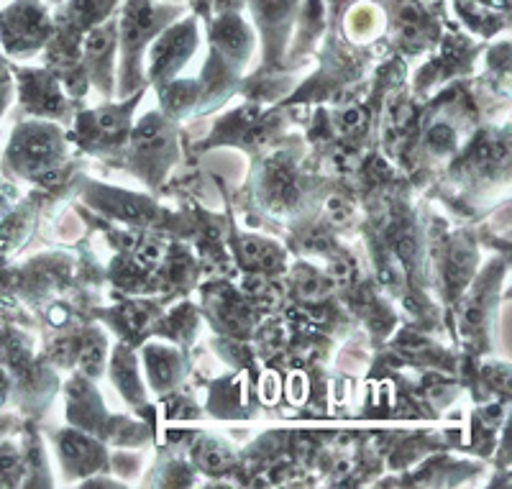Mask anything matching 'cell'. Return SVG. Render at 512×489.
<instances>
[{
	"mask_svg": "<svg viewBox=\"0 0 512 489\" xmlns=\"http://www.w3.org/2000/svg\"><path fill=\"white\" fill-rule=\"evenodd\" d=\"M274 392L280 395V377H277V374H267V377L262 379V400L274 402Z\"/></svg>",
	"mask_w": 512,
	"mask_h": 489,
	"instance_id": "obj_26",
	"label": "cell"
},
{
	"mask_svg": "<svg viewBox=\"0 0 512 489\" xmlns=\"http://www.w3.org/2000/svg\"><path fill=\"white\" fill-rule=\"evenodd\" d=\"M303 246H305V249H310V251H326L328 249V239L323 236V233H310Z\"/></svg>",
	"mask_w": 512,
	"mask_h": 489,
	"instance_id": "obj_27",
	"label": "cell"
},
{
	"mask_svg": "<svg viewBox=\"0 0 512 489\" xmlns=\"http://www.w3.org/2000/svg\"><path fill=\"white\" fill-rule=\"evenodd\" d=\"M98 129L105 131V134H116V131H121V116H118V113H113V111L100 113Z\"/></svg>",
	"mask_w": 512,
	"mask_h": 489,
	"instance_id": "obj_25",
	"label": "cell"
},
{
	"mask_svg": "<svg viewBox=\"0 0 512 489\" xmlns=\"http://www.w3.org/2000/svg\"><path fill=\"white\" fill-rule=\"evenodd\" d=\"M328 216H331L333 223H346V221H349V216H351L349 203H346V200H341V198H331V200H328Z\"/></svg>",
	"mask_w": 512,
	"mask_h": 489,
	"instance_id": "obj_21",
	"label": "cell"
},
{
	"mask_svg": "<svg viewBox=\"0 0 512 489\" xmlns=\"http://www.w3.org/2000/svg\"><path fill=\"white\" fill-rule=\"evenodd\" d=\"M62 449H64V454L70 456L77 466L93 464V446H90L88 438L77 436V433H70V436L62 438Z\"/></svg>",
	"mask_w": 512,
	"mask_h": 489,
	"instance_id": "obj_4",
	"label": "cell"
},
{
	"mask_svg": "<svg viewBox=\"0 0 512 489\" xmlns=\"http://www.w3.org/2000/svg\"><path fill=\"white\" fill-rule=\"evenodd\" d=\"M80 364L82 369L88 374H95L100 369V364H103V344H100L98 338H90V341H85V344L80 346Z\"/></svg>",
	"mask_w": 512,
	"mask_h": 489,
	"instance_id": "obj_8",
	"label": "cell"
},
{
	"mask_svg": "<svg viewBox=\"0 0 512 489\" xmlns=\"http://www.w3.org/2000/svg\"><path fill=\"white\" fill-rule=\"evenodd\" d=\"M216 39L221 41L226 49H233V52H236V49L246 44V31L241 29L239 21H223L216 29Z\"/></svg>",
	"mask_w": 512,
	"mask_h": 489,
	"instance_id": "obj_7",
	"label": "cell"
},
{
	"mask_svg": "<svg viewBox=\"0 0 512 489\" xmlns=\"http://www.w3.org/2000/svg\"><path fill=\"white\" fill-rule=\"evenodd\" d=\"M198 461L203 469H208V472H223V469L231 466L233 459L226 449H221L216 443H203L198 451Z\"/></svg>",
	"mask_w": 512,
	"mask_h": 489,
	"instance_id": "obj_5",
	"label": "cell"
},
{
	"mask_svg": "<svg viewBox=\"0 0 512 489\" xmlns=\"http://www.w3.org/2000/svg\"><path fill=\"white\" fill-rule=\"evenodd\" d=\"M287 392H290L292 402H303L308 397V379H305V374H292L290 382H287Z\"/></svg>",
	"mask_w": 512,
	"mask_h": 489,
	"instance_id": "obj_20",
	"label": "cell"
},
{
	"mask_svg": "<svg viewBox=\"0 0 512 489\" xmlns=\"http://www.w3.org/2000/svg\"><path fill=\"white\" fill-rule=\"evenodd\" d=\"M364 123H367V111H364V108H349V111L341 116V131H344V134H354V131H361Z\"/></svg>",
	"mask_w": 512,
	"mask_h": 489,
	"instance_id": "obj_15",
	"label": "cell"
},
{
	"mask_svg": "<svg viewBox=\"0 0 512 489\" xmlns=\"http://www.w3.org/2000/svg\"><path fill=\"white\" fill-rule=\"evenodd\" d=\"M297 290H300V295H303L305 300H320V297L328 292V285L323 280H318L315 274H305V277H300V282H297Z\"/></svg>",
	"mask_w": 512,
	"mask_h": 489,
	"instance_id": "obj_11",
	"label": "cell"
},
{
	"mask_svg": "<svg viewBox=\"0 0 512 489\" xmlns=\"http://www.w3.org/2000/svg\"><path fill=\"white\" fill-rule=\"evenodd\" d=\"M397 346H400V351H408V354H415V351L425 349V338L420 336V333H405V336H400Z\"/></svg>",
	"mask_w": 512,
	"mask_h": 489,
	"instance_id": "obj_24",
	"label": "cell"
},
{
	"mask_svg": "<svg viewBox=\"0 0 512 489\" xmlns=\"http://www.w3.org/2000/svg\"><path fill=\"white\" fill-rule=\"evenodd\" d=\"M262 344L267 351H280L287 344V328L272 326L262 333Z\"/></svg>",
	"mask_w": 512,
	"mask_h": 489,
	"instance_id": "obj_18",
	"label": "cell"
},
{
	"mask_svg": "<svg viewBox=\"0 0 512 489\" xmlns=\"http://www.w3.org/2000/svg\"><path fill=\"white\" fill-rule=\"evenodd\" d=\"M331 277H333V282H338V285H349L351 277H354V264H351L346 257L333 259Z\"/></svg>",
	"mask_w": 512,
	"mask_h": 489,
	"instance_id": "obj_19",
	"label": "cell"
},
{
	"mask_svg": "<svg viewBox=\"0 0 512 489\" xmlns=\"http://www.w3.org/2000/svg\"><path fill=\"white\" fill-rule=\"evenodd\" d=\"M484 321V308L479 300H469V303L464 305V310H461V323H464L466 328H479Z\"/></svg>",
	"mask_w": 512,
	"mask_h": 489,
	"instance_id": "obj_16",
	"label": "cell"
},
{
	"mask_svg": "<svg viewBox=\"0 0 512 489\" xmlns=\"http://www.w3.org/2000/svg\"><path fill=\"white\" fill-rule=\"evenodd\" d=\"M77 349H80V346H77L75 338H59L52 346V359L57 361V364H62V367H67V364L75 361Z\"/></svg>",
	"mask_w": 512,
	"mask_h": 489,
	"instance_id": "obj_10",
	"label": "cell"
},
{
	"mask_svg": "<svg viewBox=\"0 0 512 489\" xmlns=\"http://www.w3.org/2000/svg\"><path fill=\"white\" fill-rule=\"evenodd\" d=\"M149 367H152V377L157 379L159 385H167L169 379H172V372H175V361H172L167 351L152 349L149 351Z\"/></svg>",
	"mask_w": 512,
	"mask_h": 489,
	"instance_id": "obj_6",
	"label": "cell"
},
{
	"mask_svg": "<svg viewBox=\"0 0 512 489\" xmlns=\"http://www.w3.org/2000/svg\"><path fill=\"white\" fill-rule=\"evenodd\" d=\"M269 193L277 205H290L295 200V175L287 164L277 162L269 167Z\"/></svg>",
	"mask_w": 512,
	"mask_h": 489,
	"instance_id": "obj_2",
	"label": "cell"
},
{
	"mask_svg": "<svg viewBox=\"0 0 512 489\" xmlns=\"http://www.w3.org/2000/svg\"><path fill=\"white\" fill-rule=\"evenodd\" d=\"M85 49H88V54L93 59L103 57V54L111 49V34H108V31H103V29H95L93 34L85 39Z\"/></svg>",
	"mask_w": 512,
	"mask_h": 489,
	"instance_id": "obj_12",
	"label": "cell"
},
{
	"mask_svg": "<svg viewBox=\"0 0 512 489\" xmlns=\"http://www.w3.org/2000/svg\"><path fill=\"white\" fill-rule=\"evenodd\" d=\"M428 141L433 146L448 149V146H454V131H451V126H433V131L428 134Z\"/></svg>",
	"mask_w": 512,
	"mask_h": 489,
	"instance_id": "obj_22",
	"label": "cell"
},
{
	"mask_svg": "<svg viewBox=\"0 0 512 489\" xmlns=\"http://www.w3.org/2000/svg\"><path fill=\"white\" fill-rule=\"evenodd\" d=\"M136 144L141 149H159L164 144V129L159 121H146L144 126H139L136 131Z\"/></svg>",
	"mask_w": 512,
	"mask_h": 489,
	"instance_id": "obj_9",
	"label": "cell"
},
{
	"mask_svg": "<svg viewBox=\"0 0 512 489\" xmlns=\"http://www.w3.org/2000/svg\"><path fill=\"white\" fill-rule=\"evenodd\" d=\"M236 6V0H216L218 11H228V8Z\"/></svg>",
	"mask_w": 512,
	"mask_h": 489,
	"instance_id": "obj_28",
	"label": "cell"
},
{
	"mask_svg": "<svg viewBox=\"0 0 512 489\" xmlns=\"http://www.w3.org/2000/svg\"><path fill=\"white\" fill-rule=\"evenodd\" d=\"M105 6H108V0H77L75 16L80 18V21H93Z\"/></svg>",
	"mask_w": 512,
	"mask_h": 489,
	"instance_id": "obj_17",
	"label": "cell"
},
{
	"mask_svg": "<svg viewBox=\"0 0 512 489\" xmlns=\"http://www.w3.org/2000/svg\"><path fill=\"white\" fill-rule=\"evenodd\" d=\"M187 274H190V264H187L185 257H177V259H172V262H169L167 277H169V280H172V282H175V285H180V282H185Z\"/></svg>",
	"mask_w": 512,
	"mask_h": 489,
	"instance_id": "obj_23",
	"label": "cell"
},
{
	"mask_svg": "<svg viewBox=\"0 0 512 489\" xmlns=\"http://www.w3.org/2000/svg\"><path fill=\"white\" fill-rule=\"evenodd\" d=\"M0 31L6 36L8 47L26 49L47 36L49 21L34 0H21L11 11L3 13V18H0Z\"/></svg>",
	"mask_w": 512,
	"mask_h": 489,
	"instance_id": "obj_1",
	"label": "cell"
},
{
	"mask_svg": "<svg viewBox=\"0 0 512 489\" xmlns=\"http://www.w3.org/2000/svg\"><path fill=\"white\" fill-rule=\"evenodd\" d=\"M123 321H126L128 331L141 333L149 326V313L144 308H139V305H128V308H123Z\"/></svg>",
	"mask_w": 512,
	"mask_h": 489,
	"instance_id": "obj_13",
	"label": "cell"
},
{
	"mask_svg": "<svg viewBox=\"0 0 512 489\" xmlns=\"http://www.w3.org/2000/svg\"><path fill=\"white\" fill-rule=\"evenodd\" d=\"M164 98H167V103L172 105V108H182V105H187L195 98V88H192L190 82H180L175 88H169Z\"/></svg>",
	"mask_w": 512,
	"mask_h": 489,
	"instance_id": "obj_14",
	"label": "cell"
},
{
	"mask_svg": "<svg viewBox=\"0 0 512 489\" xmlns=\"http://www.w3.org/2000/svg\"><path fill=\"white\" fill-rule=\"evenodd\" d=\"M241 254H244L246 264H251V267L272 269L274 264H277V251L269 244H264V241L246 239L244 244H241Z\"/></svg>",
	"mask_w": 512,
	"mask_h": 489,
	"instance_id": "obj_3",
	"label": "cell"
}]
</instances>
